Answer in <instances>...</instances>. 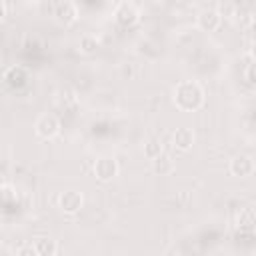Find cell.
I'll return each mask as SVG.
<instances>
[{
    "label": "cell",
    "instance_id": "cell-9",
    "mask_svg": "<svg viewBox=\"0 0 256 256\" xmlns=\"http://www.w3.org/2000/svg\"><path fill=\"white\" fill-rule=\"evenodd\" d=\"M172 142H174V146L178 148V150H182V152H186V150H190L192 148V144H194V132L190 130V128H176V132L172 134Z\"/></svg>",
    "mask_w": 256,
    "mask_h": 256
},
{
    "label": "cell",
    "instance_id": "cell-11",
    "mask_svg": "<svg viewBox=\"0 0 256 256\" xmlns=\"http://www.w3.org/2000/svg\"><path fill=\"white\" fill-rule=\"evenodd\" d=\"M4 82H6L8 86H12V88L22 86V84L26 82V70L20 68V66H12V68H8V70L4 72Z\"/></svg>",
    "mask_w": 256,
    "mask_h": 256
},
{
    "label": "cell",
    "instance_id": "cell-7",
    "mask_svg": "<svg viewBox=\"0 0 256 256\" xmlns=\"http://www.w3.org/2000/svg\"><path fill=\"white\" fill-rule=\"evenodd\" d=\"M220 22H222V18H220V14L216 12V8H206V10L198 12V16H196V24H198V28L204 30V32H214V30H218Z\"/></svg>",
    "mask_w": 256,
    "mask_h": 256
},
{
    "label": "cell",
    "instance_id": "cell-8",
    "mask_svg": "<svg viewBox=\"0 0 256 256\" xmlns=\"http://www.w3.org/2000/svg\"><path fill=\"white\" fill-rule=\"evenodd\" d=\"M252 172H254V160H252V156L240 154V156H234L230 160V174L240 176V178H246Z\"/></svg>",
    "mask_w": 256,
    "mask_h": 256
},
{
    "label": "cell",
    "instance_id": "cell-2",
    "mask_svg": "<svg viewBox=\"0 0 256 256\" xmlns=\"http://www.w3.org/2000/svg\"><path fill=\"white\" fill-rule=\"evenodd\" d=\"M118 170H120V166H118L116 158H112V156H100L94 162V176L102 182H108L114 176H118Z\"/></svg>",
    "mask_w": 256,
    "mask_h": 256
},
{
    "label": "cell",
    "instance_id": "cell-19",
    "mask_svg": "<svg viewBox=\"0 0 256 256\" xmlns=\"http://www.w3.org/2000/svg\"><path fill=\"white\" fill-rule=\"evenodd\" d=\"M172 256H186V254H172Z\"/></svg>",
    "mask_w": 256,
    "mask_h": 256
},
{
    "label": "cell",
    "instance_id": "cell-10",
    "mask_svg": "<svg viewBox=\"0 0 256 256\" xmlns=\"http://www.w3.org/2000/svg\"><path fill=\"white\" fill-rule=\"evenodd\" d=\"M34 248L40 256H56L58 252V242L50 236H42V238H36L34 242Z\"/></svg>",
    "mask_w": 256,
    "mask_h": 256
},
{
    "label": "cell",
    "instance_id": "cell-13",
    "mask_svg": "<svg viewBox=\"0 0 256 256\" xmlns=\"http://www.w3.org/2000/svg\"><path fill=\"white\" fill-rule=\"evenodd\" d=\"M162 152H164V146H162V140H160V138H148V140H146V144H144V156H146V158L154 160V158H158Z\"/></svg>",
    "mask_w": 256,
    "mask_h": 256
},
{
    "label": "cell",
    "instance_id": "cell-5",
    "mask_svg": "<svg viewBox=\"0 0 256 256\" xmlns=\"http://www.w3.org/2000/svg\"><path fill=\"white\" fill-rule=\"evenodd\" d=\"M84 204V196L78 190H66L58 196V208L64 214H76Z\"/></svg>",
    "mask_w": 256,
    "mask_h": 256
},
{
    "label": "cell",
    "instance_id": "cell-1",
    "mask_svg": "<svg viewBox=\"0 0 256 256\" xmlns=\"http://www.w3.org/2000/svg\"><path fill=\"white\" fill-rule=\"evenodd\" d=\"M174 104L182 112H194L204 104V90L194 80H184L174 88Z\"/></svg>",
    "mask_w": 256,
    "mask_h": 256
},
{
    "label": "cell",
    "instance_id": "cell-14",
    "mask_svg": "<svg viewBox=\"0 0 256 256\" xmlns=\"http://www.w3.org/2000/svg\"><path fill=\"white\" fill-rule=\"evenodd\" d=\"M98 46H100V42H98V38L92 36V34H84V36L80 38V52H82V54H94V52L98 50Z\"/></svg>",
    "mask_w": 256,
    "mask_h": 256
},
{
    "label": "cell",
    "instance_id": "cell-12",
    "mask_svg": "<svg viewBox=\"0 0 256 256\" xmlns=\"http://www.w3.org/2000/svg\"><path fill=\"white\" fill-rule=\"evenodd\" d=\"M152 170L160 176H166V174H172L174 172V160L168 156V154H160L158 158L152 160Z\"/></svg>",
    "mask_w": 256,
    "mask_h": 256
},
{
    "label": "cell",
    "instance_id": "cell-15",
    "mask_svg": "<svg viewBox=\"0 0 256 256\" xmlns=\"http://www.w3.org/2000/svg\"><path fill=\"white\" fill-rule=\"evenodd\" d=\"M238 226L242 230H252L254 226V210L252 208H242L238 214Z\"/></svg>",
    "mask_w": 256,
    "mask_h": 256
},
{
    "label": "cell",
    "instance_id": "cell-17",
    "mask_svg": "<svg viewBox=\"0 0 256 256\" xmlns=\"http://www.w3.org/2000/svg\"><path fill=\"white\" fill-rule=\"evenodd\" d=\"M16 256H40V254L36 252L34 244H24V246H20V248H18Z\"/></svg>",
    "mask_w": 256,
    "mask_h": 256
},
{
    "label": "cell",
    "instance_id": "cell-18",
    "mask_svg": "<svg viewBox=\"0 0 256 256\" xmlns=\"http://www.w3.org/2000/svg\"><path fill=\"white\" fill-rule=\"evenodd\" d=\"M4 16H6V4L0 0V22L4 20Z\"/></svg>",
    "mask_w": 256,
    "mask_h": 256
},
{
    "label": "cell",
    "instance_id": "cell-4",
    "mask_svg": "<svg viewBox=\"0 0 256 256\" xmlns=\"http://www.w3.org/2000/svg\"><path fill=\"white\" fill-rule=\"evenodd\" d=\"M34 130H36V134H38L40 138L50 140V138H54V136L60 132V120H58L54 114H42V116L36 120Z\"/></svg>",
    "mask_w": 256,
    "mask_h": 256
},
{
    "label": "cell",
    "instance_id": "cell-16",
    "mask_svg": "<svg viewBox=\"0 0 256 256\" xmlns=\"http://www.w3.org/2000/svg\"><path fill=\"white\" fill-rule=\"evenodd\" d=\"M234 10H236V4H230V2H222V4H218V14H220V18L222 16H234Z\"/></svg>",
    "mask_w": 256,
    "mask_h": 256
},
{
    "label": "cell",
    "instance_id": "cell-6",
    "mask_svg": "<svg viewBox=\"0 0 256 256\" xmlns=\"http://www.w3.org/2000/svg\"><path fill=\"white\" fill-rule=\"evenodd\" d=\"M54 18L60 22V24H72L76 22L78 18V6L70 0H62V2H56L54 6Z\"/></svg>",
    "mask_w": 256,
    "mask_h": 256
},
{
    "label": "cell",
    "instance_id": "cell-3",
    "mask_svg": "<svg viewBox=\"0 0 256 256\" xmlns=\"http://www.w3.org/2000/svg\"><path fill=\"white\" fill-rule=\"evenodd\" d=\"M114 18L122 26H134L140 20V10L132 2H118L114 10Z\"/></svg>",
    "mask_w": 256,
    "mask_h": 256
}]
</instances>
